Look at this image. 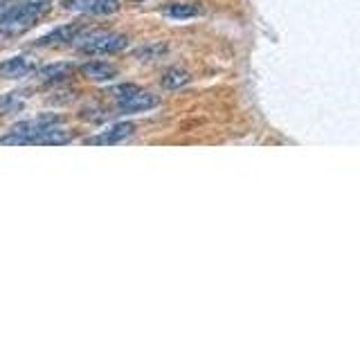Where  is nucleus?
Here are the masks:
<instances>
[{"label": "nucleus", "instance_id": "nucleus-1", "mask_svg": "<svg viewBox=\"0 0 360 337\" xmlns=\"http://www.w3.org/2000/svg\"><path fill=\"white\" fill-rule=\"evenodd\" d=\"M54 0H14L5 16H0V37L18 39L39 25L50 14Z\"/></svg>", "mask_w": 360, "mask_h": 337}, {"label": "nucleus", "instance_id": "nucleus-2", "mask_svg": "<svg viewBox=\"0 0 360 337\" xmlns=\"http://www.w3.org/2000/svg\"><path fill=\"white\" fill-rule=\"evenodd\" d=\"M63 124L61 115H54V112H48V115H39L34 119H25L18 121L16 126H11L9 133L0 135V146H37L39 138L50 131L54 126Z\"/></svg>", "mask_w": 360, "mask_h": 337}, {"label": "nucleus", "instance_id": "nucleus-3", "mask_svg": "<svg viewBox=\"0 0 360 337\" xmlns=\"http://www.w3.org/2000/svg\"><path fill=\"white\" fill-rule=\"evenodd\" d=\"M77 52L86 56H108L120 54L129 48V37L117 32H104V29H88L84 37H79L75 43Z\"/></svg>", "mask_w": 360, "mask_h": 337}, {"label": "nucleus", "instance_id": "nucleus-4", "mask_svg": "<svg viewBox=\"0 0 360 337\" xmlns=\"http://www.w3.org/2000/svg\"><path fill=\"white\" fill-rule=\"evenodd\" d=\"M90 29L88 22H65V25H59L54 27L52 32H48L45 37H41L37 43V48H61V45H72L79 37H84V34Z\"/></svg>", "mask_w": 360, "mask_h": 337}, {"label": "nucleus", "instance_id": "nucleus-5", "mask_svg": "<svg viewBox=\"0 0 360 337\" xmlns=\"http://www.w3.org/2000/svg\"><path fill=\"white\" fill-rule=\"evenodd\" d=\"M162 104V99L149 93V90H135L129 97L115 101V115H133V112H149Z\"/></svg>", "mask_w": 360, "mask_h": 337}, {"label": "nucleus", "instance_id": "nucleus-6", "mask_svg": "<svg viewBox=\"0 0 360 337\" xmlns=\"http://www.w3.org/2000/svg\"><path fill=\"white\" fill-rule=\"evenodd\" d=\"M61 7L88 16H112L122 9V3L120 0H61Z\"/></svg>", "mask_w": 360, "mask_h": 337}, {"label": "nucleus", "instance_id": "nucleus-7", "mask_svg": "<svg viewBox=\"0 0 360 337\" xmlns=\"http://www.w3.org/2000/svg\"><path fill=\"white\" fill-rule=\"evenodd\" d=\"M135 128H138V124L133 121H117L112 124V126H108L106 131H101L97 135H93V138L84 140V144L88 146H110V144H120L124 140H129L135 135Z\"/></svg>", "mask_w": 360, "mask_h": 337}, {"label": "nucleus", "instance_id": "nucleus-8", "mask_svg": "<svg viewBox=\"0 0 360 337\" xmlns=\"http://www.w3.org/2000/svg\"><path fill=\"white\" fill-rule=\"evenodd\" d=\"M37 67H39L37 59H32V56H25V54L9 56V59L0 61V79H11V81L25 79V77L34 74Z\"/></svg>", "mask_w": 360, "mask_h": 337}, {"label": "nucleus", "instance_id": "nucleus-9", "mask_svg": "<svg viewBox=\"0 0 360 337\" xmlns=\"http://www.w3.org/2000/svg\"><path fill=\"white\" fill-rule=\"evenodd\" d=\"M77 72L82 74L84 79H88V81L108 84L120 74V67L115 63H110V61H88V63L79 65Z\"/></svg>", "mask_w": 360, "mask_h": 337}, {"label": "nucleus", "instance_id": "nucleus-10", "mask_svg": "<svg viewBox=\"0 0 360 337\" xmlns=\"http://www.w3.org/2000/svg\"><path fill=\"white\" fill-rule=\"evenodd\" d=\"M72 74H77V65L75 63H65V61L50 63V65H43V67H37V70H34L37 81L39 84H48V86L68 81Z\"/></svg>", "mask_w": 360, "mask_h": 337}, {"label": "nucleus", "instance_id": "nucleus-11", "mask_svg": "<svg viewBox=\"0 0 360 337\" xmlns=\"http://www.w3.org/2000/svg\"><path fill=\"white\" fill-rule=\"evenodd\" d=\"M162 14L174 18V20H189V18H198L205 14L200 3H172L162 9Z\"/></svg>", "mask_w": 360, "mask_h": 337}, {"label": "nucleus", "instance_id": "nucleus-12", "mask_svg": "<svg viewBox=\"0 0 360 337\" xmlns=\"http://www.w3.org/2000/svg\"><path fill=\"white\" fill-rule=\"evenodd\" d=\"M187 84H191V74L180 65L167 67V70L162 72V79H160V86L167 88V90H180V88H185Z\"/></svg>", "mask_w": 360, "mask_h": 337}, {"label": "nucleus", "instance_id": "nucleus-13", "mask_svg": "<svg viewBox=\"0 0 360 337\" xmlns=\"http://www.w3.org/2000/svg\"><path fill=\"white\" fill-rule=\"evenodd\" d=\"M27 93L25 90H14V93H5L0 95V115H11V112H18L25 108Z\"/></svg>", "mask_w": 360, "mask_h": 337}, {"label": "nucleus", "instance_id": "nucleus-14", "mask_svg": "<svg viewBox=\"0 0 360 337\" xmlns=\"http://www.w3.org/2000/svg\"><path fill=\"white\" fill-rule=\"evenodd\" d=\"M167 52H169V48L165 43H149V45H142L140 50H135L133 56L142 63H153V61H160Z\"/></svg>", "mask_w": 360, "mask_h": 337}, {"label": "nucleus", "instance_id": "nucleus-15", "mask_svg": "<svg viewBox=\"0 0 360 337\" xmlns=\"http://www.w3.org/2000/svg\"><path fill=\"white\" fill-rule=\"evenodd\" d=\"M135 90H140V86H135V84H120V86H115V88H110L108 93L115 97V101L117 99H124V97H129L131 93H135Z\"/></svg>", "mask_w": 360, "mask_h": 337}, {"label": "nucleus", "instance_id": "nucleus-16", "mask_svg": "<svg viewBox=\"0 0 360 337\" xmlns=\"http://www.w3.org/2000/svg\"><path fill=\"white\" fill-rule=\"evenodd\" d=\"M11 5H14V0H0V16H5Z\"/></svg>", "mask_w": 360, "mask_h": 337}, {"label": "nucleus", "instance_id": "nucleus-17", "mask_svg": "<svg viewBox=\"0 0 360 337\" xmlns=\"http://www.w3.org/2000/svg\"><path fill=\"white\" fill-rule=\"evenodd\" d=\"M135 3H142V0H135Z\"/></svg>", "mask_w": 360, "mask_h": 337}]
</instances>
